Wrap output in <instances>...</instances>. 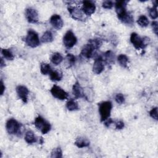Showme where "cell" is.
<instances>
[{
	"mask_svg": "<svg viewBox=\"0 0 158 158\" xmlns=\"http://www.w3.org/2000/svg\"><path fill=\"white\" fill-rule=\"evenodd\" d=\"M72 93L75 98H81L85 97L83 89L78 81L75 82L73 85Z\"/></svg>",
	"mask_w": 158,
	"mask_h": 158,
	"instance_id": "cell-16",
	"label": "cell"
},
{
	"mask_svg": "<svg viewBox=\"0 0 158 158\" xmlns=\"http://www.w3.org/2000/svg\"><path fill=\"white\" fill-rule=\"evenodd\" d=\"M66 59V64L67 65V68L71 67L75 63V57L72 54H67L65 57Z\"/></svg>",
	"mask_w": 158,
	"mask_h": 158,
	"instance_id": "cell-27",
	"label": "cell"
},
{
	"mask_svg": "<svg viewBox=\"0 0 158 158\" xmlns=\"http://www.w3.org/2000/svg\"><path fill=\"white\" fill-rule=\"evenodd\" d=\"M77 39L71 30H68L63 37V43L67 48H71L77 43Z\"/></svg>",
	"mask_w": 158,
	"mask_h": 158,
	"instance_id": "cell-6",
	"label": "cell"
},
{
	"mask_svg": "<svg viewBox=\"0 0 158 158\" xmlns=\"http://www.w3.org/2000/svg\"><path fill=\"white\" fill-rule=\"evenodd\" d=\"M96 50V49L94 48V46L88 42V43L82 48L80 54L83 57L89 59L93 57Z\"/></svg>",
	"mask_w": 158,
	"mask_h": 158,
	"instance_id": "cell-12",
	"label": "cell"
},
{
	"mask_svg": "<svg viewBox=\"0 0 158 158\" xmlns=\"http://www.w3.org/2000/svg\"><path fill=\"white\" fill-rule=\"evenodd\" d=\"M1 94L2 95L4 94V92L5 91V86L4 85V83L2 81V80H1Z\"/></svg>",
	"mask_w": 158,
	"mask_h": 158,
	"instance_id": "cell-38",
	"label": "cell"
},
{
	"mask_svg": "<svg viewBox=\"0 0 158 158\" xmlns=\"http://www.w3.org/2000/svg\"><path fill=\"white\" fill-rule=\"evenodd\" d=\"M34 125L35 127L44 135L48 133L51 128L50 123L40 115L35 118Z\"/></svg>",
	"mask_w": 158,
	"mask_h": 158,
	"instance_id": "cell-4",
	"label": "cell"
},
{
	"mask_svg": "<svg viewBox=\"0 0 158 158\" xmlns=\"http://www.w3.org/2000/svg\"><path fill=\"white\" fill-rule=\"evenodd\" d=\"M25 17L30 23H37L39 21L38 14L36 9L28 7L25 10Z\"/></svg>",
	"mask_w": 158,
	"mask_h": 158,
	"instance_id": "cell-10",
	"label": "cell"
},
{
	"mask_svg": "<svg viewBox=\"0 0 158 158\" xmlns=\"http://www.w3.org/2000/svg\"><path fill=\"white\" fill-rule=\"evenodd\" d=\"M67 109L70 111H73L78 110L79 107L78 105V103L75 102L74 100H70L67 102L66 104Z\"/></svg>",
	"mask_w": 158,
	"mask_h": 158,
	"instance_id": "cell-26",
	"label": "cell"
},
{
	"mask_svg": "<svg viewBox=\"0 0 158 158\" xmlns=\"http://www.w3.org/2000/svg\"><path fill=\"white\" fill-rule=\"evenodd\" d=\"M62 157V151L60 148L57 147L54 148L51 152V157L52 158H60Z\"/></svg>",
	"mask_w": 158,
	"mask_h": 158,
	"instance_id": "cell-29",
	"label": "cell"
},
{
	"mask_svg": "<svg viewBox=\"0 0 158 158\" xmlns=\"http://www.w3.org/2000/svg\"><path fill=\"white\" fill-rule=\"evenodd\" d=\"M63 57L59 52H54L51 56V61L55 65H59L63 60Z\"/></svg>",
	"mask_w": 158,
	"mask_h": 158,
	"instance_id": "cell-20",
	"label": "cell"
},
{
	"mask_svg": "<svg viewBox=\"0 0 158 158\" xmlns=\"http://www.w3.org/2000/svg\"><path fill=\"white\" fill-rule=\"evenodd\" d=\"M104 69V62L101 56L94 60L93 65V72L95 74H100Z\"/></svg>",
	"mask_w": 158,
	"mask_h": 158,
	"instance_id": "cell-14",
	"label": "cell"
},
{
	"mask_svg": "<svg viewBox=\"0 0 158 158\" xmlns=\"http://www.w3.org/2000/svg\"><path fill=\"white\" fill-rule=\"evenodd\" d=\"M149 115L156 120H157V107H154L149 111Z\"/></svg>",
	"mask_w": 158,
	"mask_h": 158,
	"instance_id": "cell-34",
	"label": "cell"
},
{
	"mask_svg": "<svg viewBox=\"0 0 158 158\" xmlns=\"http://www.w3.org/2000/svg\"><path fill=\"white\" fill-rule=\"evenodd\" d=\"M128 1H117L115 2V8L118 19L123 23L127 25H133L134 22L131 14L127 11Z\"/></svg>",
	"mask_w": 158,
	"mask_h": 158,
	"instance_id": "cell-1",
	"label": "cell"
},
{
	"mask_svg": "<svg viewBox=\"0 0 158 158\" xmlns=\"http://www.w3.org/2000/svg\"><path fill=\"white\" fill-rule=\"evenodd\" d=\"M114 122L112 120V118H108L107 119H106L105 121H104V125L106 127H109L111 123H113Z\"/></svg>",
	"mask_w": 158,
	"mask_h": 158,
	"instance_id": "cell-37",
	"label": "cell"
},
{
	"mask_svg": "<svg viewBox=\"0 0 158 158\" xmlns=\"http://www.w3.org/2000/svg\"><path fill=\"white\" fill-rule=\"evenodd\" d=\"M25 43L28 46L33 48L38 46L40 41L38 33L33 30H29L25 38Z\"/></svg>",
	"mask_w": 158,
	"mask_h": 158,
	"instance_id": "cell-5",
	"label": "cell"
},
{
	"mask_svg": "<svg viewBox=\"0 0 158 158\" xmlns=\"http://www.w3.org/2000/svg\"><path fill=\"white\" fill-rule=\"evenodd\" d=\"M88 43H89L91 44H92L96 50L98 49L101 46V45L102 44V41L99 38L90 39L88 40Z\"/></svg>",
	"mask_w": 158,
	"mask_h": 158,
	"instance_id": "cell-30",
	"label": "cell"
},
{
	"mask_svg": "<svg viewBox=\"0 0 158 158\" xmlns=\"http://www.w3.org/2000/svg\"><path fill=\"white\" fill-rule=\"evenodd\" d=\"M50 23L56 30H60L64 25L61 17L58 14H54L50 18Z\"/></svg>",
	"mask_w": 158,
	"mask_h": 158,
	"instance_id": "cell-15",
	"label": "cell"
},
{
	"mask_svg": "<svg viewBox=\"0 0 158 158\" xmlns=\"http://www.w3.org/2000/svg\"><path fill=\"white\" fill-rule=\"evenodd\" d=\"M151 26L152 28V30L154 31V33L157 35V31H158V23L156 21H153L151 23Z\"/></svg>",
	"mask_w": 158,
	"mask_h": 158,
	"instance_id": "cell-36",
	"label": "cell"
},
{
	"mask_svg": "<svg viewBox=\"0 0 158 158\" xmlns=\"http://www.w3.org/2000/svg\"><path fill=\"white\" fill-rule=\"evenodd\" d=\"M68 11L70 14V16L72 19L77 20H85L86 19V15L82 11L81 9H79L77 7L69 6L68 7Z\"/></svg>",
	"mask_w": 158,
	"mask_h": 158,
	"instance_id": "cell-9",
	"label": "cell"
},
{
	"mask_svg": "<svg viewBox=\"0 0 158 158\" xmlns=\"http://www.w3.org/2000/svg\"><path fill=\"white\" fill-rule=\"evenodd\" d=\"M115 101L117 103L119 104H122L125 102V97L122 93H117L115 96Z\"/></svg>",
	"mask_w": 158,
	"mask_h": 158,
	"instance_id": "cell-32",
	"label": "cell"
},
{
	"mask_svg": "<svg viewBox=\"0 0 158 158\" xmlns=\"http://www.w3.org/2000/svg\"><path fill=\"white\" fill-rule=\"evenodd\" d=\"M130 41L135 49L139 50L145 48L149 43L150 39L148 37L141 38L136 33H132L130 35Z\"/></svg>",
	"mask_w": 158,
	"mask_h": 158,
	"instance_id": "cell-2",
	"label": "cell"
},
{
	"mask_svg": "<svg viewBox=\"0 0 158 158\" xmlns=\"http://www.w3.org/2000/svg\"><path fill=\"white\" fill-rule=\"evenodd\" d=\"M50 92L54 98L60 100H65L68 98V93L60 86L56 85L52 86L50 89Z\"/></svg>",
	"mask_w": 158,
	"mask_h": 158,
	"instance_id": "cell-7",
	"label": "cell"
},
{
	"mask_svg": "<svg viewBox=\"0 0 158 158\" xmlns=\"http://www.w3.org/2000/svg\"><path fill=\"white\" fill-rule=\"evenodd\" d=\"M1 54H2L4 58L7 60H12L14 59V56L9 49H2L1 50Z\"/></svg>",
	"mask_w": 158,
	"mask_h": 158,
	"instance_id": "cell-24",
	"label": "cell"
},
{
	"mask_svg": "<svg viewBox=\"0 0 158 158\" xmlns=\"http://www.w3.org/2000/svg\"><path fill=\"white\" fill-rule=\"evenodd\" d=\"M149 16L150 17L153 19L155 20L157 18V7H152L151 8L149 9Z\"/></svg>",
	"mask_w": 158,
	"mask_h": 158,
	"instance_id": "cell-31",
	"label": "cell"
},
{
	"mask_svg": "<svg viewBox=\"0 0 158 158\" xmlns=\"http://www.w3.org/2000/svg\"><path fill=\"white\" fill-rule=\"evenodd\" d=\"M52 69H51L50 65L45 62H42L40 65V71L41 73L43 75H47L49 73Z\"/></svg>",
	"mask_w": 158,
	"mask_h": 158,
	"instance_id": "cell-28",
	"label": "cell"
},
{
	"mask_svg": "<svg viewBox=\"0 0 158 158\" xmlns=\"http://www.w3.org/2000/svg\"><path fill=\"white\" fill-rule=\"evenodd\" d=\"M0 66L1 68H2L4 66H5V62H4L3 59L1 58V63H0Z\"/></svg>",
	"mask_w": 158,
	"mask_h": 158,
	"instance_id": "cell-39",
	"label": "cell"
},
{
	"mask_svg": "<svg viewBox=\"0 0 158 158\" xmlns=\"http://www.w3.org/2000/svg\"><path fill=\"white\" fill-rule=\"evenodd\" d=\"M137 23L140 27H146L148 25L149 22L146 16H145L144 15H141L138 17V19L137 20Z\"/></svg>",
	"mask_w": 158,
	"mask_h": 158,
	"instance_id": "cell-25",
	"label": "cell"
},
{
	"mask_svg": "<svg viewBox=\"0 0 158 158\" xmlns=\"http://www.w3.org/2000/svg\"><path fill=\"white\" fill-rule=\"evenodd\" d=\"M75 145L78 148H85V147H88L89 146V141L84 138V137H78L75 143H74Z\"/></svg>",
	"mask_w": 158,
	"mask_h": 158,
	"instance_id": "cell-17",
	"label": "cell"
},
{
	"mask_svg": "<svg viewBox=\"0 0 158 158\" xmlns=\"http://www.w3.org/2000/svg\"><path fill=\"white\" fill-rule=\"evenodd\" d=\"M53 41V35L51 31H46L41 38V41L42 43H51Z\"/></svg>",
	"mask_w": 158,
	"mask_h": 158,
	"instance_id": "cell-22",
	"label": "cell"
},
{
	"mask_svg": "<svg viewBox=\"0 0 158 158\" xmlns=\"http://www.w3.org/2000/svg\"><path fill=\"white\" fill-rule=\"evenodd\" d=\"M117 60H118V64H120V66H122V67H124V68L127 67L128 58L126 55L122 54H120L117 57Z\"/></svg>",
	"mask_w": 158,
	"mask_h": 158,
	"instance_id": "cell-23",
	"label": "cell"
},
{
	"mask_svg": "<svg viewBox=\"0 0 158 158\" xmlns=\"http://www.w3.org/2000/svg\"><path fill=\"white\" fill-rule=\"evenodd\" d=\"M112 104L110 101H103L99 104V112L101 122H104L110 115Z\"/></svg>",
	"mask_w": 158,
	"mask_h": 158,
	"instance_id": "cell-3",
	"label": "cell"
},
{
	"mask_svg": "<svg viewBox=\"0 0 158 158\" xmlns=\"http://www.w3.org/2000/svg\"><path fill=\"white\" fill-rule=\"evenodd\" d=\"M16 92L19 98L24 102L28 101V96L29 94L28 89L23 85H19L16 87Z\"/></svg>",
	"mask_w": 158,
	"mask_h": 158,
	"instance_id": "cell-13",
	"label": "cell"
},
{
	"mask_svg": "<svg viewBox=\"0 0 158 158\" xmlns=\"http://www.w3.org/2000/svg\"><path fill=\"white\" fill-rule=\"evenodd\" d=\"M104 62L112 64L114 62V54L111 51H107L101 56Z\"/></svg>",
	"mask_w": 158,
	"mask_h": 158,
	"instance_id": "cell-18",
	"label": "cell"
},
{
	"mask_svg": "<svg viewBox=\"0 0 158 158\" xmlns=\"http://www.w3.org/2000/svg\"><path fill=\"white\" fill-rule=\"evenodd\" d=\"M25 141L28 144H33L36 142V138L31 130H28L25 133Z\"/></svg>",
	"mask_w": 158,
	"mask_h": 158,
	"instance_id": "cell-19",
	"label": "cell"
},
{
	"mask_svg": "<svg viewBox=\"0 0 158 158\" xmlns=\"http://www.w3.org/2000/svg\"><path fill=\"white\" fill-rule=\"evenodd\" d=\"M49 78L52 81H60L62 78V73L57 70H51L49 73Z\"/></svg>",
	"mask_w": 158,
	"mask_h": 158,
	"instance_id": "cell-21",
	"label": "cell"
},
{
	"mask_svg": "<svg viewBox=\"0 0 158 158\" xmlns=\"http://www.w3.org/2000/svg\"><path fill=\"white\" fill-rule=\"evenodd\" d=\"M81 10L86 16H90L94 13L96 6L93 1H82Z\"/></svg>",
	"mask_w": 158,
	"mask_h": 158,
	"instance_id": "cell-11",
	"label": "cell"
},
{
	"mask_svg": "<svg viewBox=\"0 0 158 158\" xmlns=\"http://www.w3.org/2000/svg\"><path fill=\"white\" fill-rule=\"evenodd\" d=\"M6 128L9 134L15 135L19 131L20 124L14 118H10L6 122Z\"/></svg>",
	"mask_w": 158,
	"mask_h": 158,
	"instance_id": "cell-8",
	"label": "cell"
},
{
	"mask_svg": "<svg viewBox=\"0 0 158 158\" xmlns=\"http://www.w3.org/2000/svg\"><path fill=\"white\" fill-rule=\"evenodd\" d=\"M114 2L112 1H105L102 2V6L103 8L104 9H110L113 7L114 5Z\"/></svg>",
	"mask_w": 158,
	"mask_h": 158,
	"instance_id": "cell-33",
	"label": "cell"
},
{
	"mask_svg": "<svg viewBox=\"0 0 158 158\" xmlns=\"http://www.w3.org/2000/svg\"><path fill=\"white\" fill-rule=\"evenodd\" d=\"M115 124V128L117 130H121L123 128V127H125L124 122H122V120H118L116 122Z\"/></svg>",
	"mask_w": 158,
	"mask_h": 158,
	"instance_id": "cell-35",
	"label": "cell"
}]
</instances>
